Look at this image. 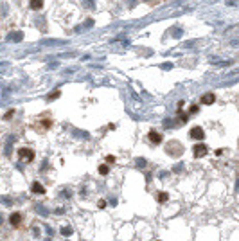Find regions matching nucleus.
<instances>
[{
	"mask_svg": "<svg viewBox=\"0 0 239 241\" xmlns=\"http://www.w3.org/2000/svg\"><path fill=\"white\" fill-rule=\"evenodd\" d=\"M31 193H34V195H43V193H45V187L40 184V182H32V185H31Z\"/></svg>",
	"mask_w": 239,
	"mask_h": 241,
	"instance_id": "nucleus-8",
	"label": "nucleus"
},
{
	"mask_svg": "<svg viewBox=\"0 0 239 241\" xmlns=\"http://www.w3.org/2000/svg\"><path fill=\"white\" fill-rule=\"evenodd\" d=\"M178 115H180V120H182V123H183V124H185V123H187V120H189V117H187V113H182V112H180V113H178Z\"/></svg>",
	"mask_w": 239,
	"mask_h": 241,
	"instance_id": "nucleus-14",
	"label": "nucleus"
},
{
	"mask_svg": "<svg viewBox=\"0 0 239 241\" xmlns=\"http://www.w3.org/2000/svg\"><path fill=\"white\" fill-rule=\"evenodd\" d=\"M147 139L151 140L153 144H160L162 140H164V137H162V133H158V131H155V130H151L147 133Z\"/></svg>",
	"mask_w": 239,
	"mask_h": 241,
	"instance_id": "nucleus-5",
	"label": "nucleus"
},
{
	"mask_svg": "<svg viewBox=\"0 0 239 241\" xmlns=\"http://www.w3.org/2000/svg\"><path fill=\"white\" fill-rule=\"evenodd\" d=\"M29 7L34 9V11H40V9L43 7V0H31V2H29Z\"/></svg>",
	"mask_w": 239,
	"mask_h": 241,
	"instance_id": "nucleus-9",
	"label": "nucleus"
},
{
	"mask_svg": "<svg viewBox=\"0 0 239 241\" xmlns=\"http://www.w3.org/2000/svg\"><path fill=\"white\" fill-rule=\"evenodd\" d=\"M13 113H15V110H9V112L4 115V119H11V117H13Z\"/></svg>",
	"mask_w": 239,
	"mask_h": 241,
	"instance_id": "nucleus-17",
	"label": "nucleus"
},
{
	"mask_svg": "<svg viewBox=\"0 0 239 241\" xmlns=\"http://www.w3.org/2000/svg\"><path fill=\"white\" fill-rule=\"evenodd\" d=\"M166 151L169 153L171 157H180V153L183 151V148H182V144H180V142L173 140V142H169V146L166 148Z\"/></svg>",
	"mask_w": 239,
	"mask_h": 241,
	"instance_id": "nucleus-2",
	"label": "nucleus"
},
{
	"mask_svg": "<svg viewBox=\"0 0 239 241\" xmlns=\"http://www.w3.org/2000/svg\"><path fill=\"white\" fill-rule=\"evenodd\" d=\"M189 112H191V113H196V112H200V106H198V104H193V106L189 108Z\"/></svg>",
	"mask_w": 239,
	"mask_h": 241,
	"instance_id": "nucleus-15",
	"label": "nucleus"
},
{
	"mask_svg": "<svg viewBox=\"0 0 239 241\" xmlns=\"http://www.w3.org/2000/svg\"><path fill=\"white\" fill-rule=\"evenodd\" d=\"M193 153H194V157H196V158H203V157L209 153V148H207L205 144H196V146H194V149H193Z\"/></svg>",
	"mask_w": 239,
	"mask_h": 241,
	"instance_id": "nucleus-3",
	"label": "nucleus"
},
{
	"mask_svg": "<svg viewBox=\"0 0 239 241\" xmlns=\"http://www.w3.org/2000/svg\"><path fill=\"white\" fill-rule=\"evenodd\" d=\"M59 232H61V234H63V236H65V238H68V236H72V232H74V230H72V227H68V225H65V227H61V230H59Z\"/></svg>",
	"mask_w": 239,
	"mask_h": 241,
	"instance_id": "nucleus-10",
	"label": "nucleus"
},
{
	"mask_svg": "<svg viewBox=\"0 0 239 241\" xmlns=\"http://www.w3.org/2000/svg\"><path fill=\"white\" fill-rule=\"evenodd\" d=\"M9 223L13 227H20V223H22V214H20V212H13L9 216Z\"/></svg>",
	"mask_w": 239,
	"mask_h": 241,
	"instance_id": "nucleus-6",
	"label": "nucleus"
},
{
	"mask_svg": "<svg viewBox=\"0 0 239 241\" xmlns=\"http://www.w3.org/2000/svg\"><path fill=\"white\" fill-rule=\"evenodd\" d=\"M156 200H158V203H166L167 200H169V195L162 191V193H158V196H156Z\"/></svg>",
	"mask_w": 239,
	"mask_h": 241,
	"instance_id": "nucleus-11",
	"label": "nucleus"
},
{
	"mask_svg": "<svg viewBox=\"0 0 239 241\" xmlns=\"http://www.w3.org/2000/svg\"><path fill=\"white\" fill-rule=\"evenodd\" d=\"M200 101H201L203 104H212V103L216 101V96H214L212 92H207V94H203V96H201Z\"/></svg>",
	"mask_w": 239,
	"mask_h": 241,
	"instance_id": "nucleus-7",
	"label": "nucleus"
},
{
	"mask_svg": "<svg viewBox=\"0 0 239 241\" xmlns=\"http://www.w3.org/2000/svg\"><path fill=\"white\" fill-rule=\"evenodd\" d=\"M99 173L102 176H106L108 173H110V167H108V164H102V166H99Z\"/></svg>",
	"mask_w": 239,
	"mask_h": 241,
	"instance_id": "nucleus-12",
	"label": "nucleus"
},
{
	"mask_svg": "<svg viewBox=\"0 0 239 241\" xmlns=\"http://www.w3.org/2000/svg\"><path fill=\"white\" fill-rule=\"evenodd\" d=\"M113 162H115V157L113 155H108L106 157V164H113Z\"/></svg>",
	"mask_w": 239,
	"mask_h": 241,
	"instance_id": "nucleus-16",
	"label": "nucleus"
},
{
	"mask_svg": "<svg viewBox=\"0 0 239 241\" xmlns=\"http://www.w3.org/2000/svg\"><path fill=\"white\" fill-rule=\"evenodd\" d=\"M106 207V200H99V209H104Z\"/></svg>",
	"mask_w": 239,
	"mask_h": 241,
	"instance_id": "nucleus-18",
	"label": "nucleus"
},
{
	"mask_svg": "<svg viewBox=\"0 0 239 241\" xmlns=\"http://www.w3.org/2000/svg\"><path fill=\"white\" fill-rule=\"evenodd\" d=\"M59 94H61L59 90H56V92H50L49 96H47V101H54V99H58V97H59Z\"/></svg>",
	"mask_w": 239,
	"mask_h": 241,
	"instance_id": "nucleus-13",
	"label": "nucleus"
},
{
	"mask_svg": "<svg viewBox=\"0 0 239 241\" xmlns=\"http://www.w3.org/2000/svg\"><path fill=\"white\" fill-rule=\"evenodd\" d=\"M18 158L22 162H32L34 160V151L31 148H20L18 149Z\"/></svg>",
	"mask_w": 239,
	"mask_h": 241,
	"instance_id": "nucleus-1",
	"label": "nucleus"
},
{
	"mask_svg": "<svg viewBox=\"0 0 239 241\" xmlns=\"http://www.w3.org/2000/svg\"><path fill=\"white\" fill-rule=\"evenodd\" d=\"M189 137H191V139H194V140H203L205 131L200 128V126H196V128H193V130L189 131Z\"/></svg>",
	"mask_w": 239,
	"mask_h": 241,
	"instance_id": "nucleus-4",
	"label": "nucleus"
}]
</instances>
